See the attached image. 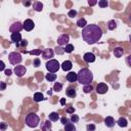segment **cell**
<instances>
[{"label": "cell", "instance_id": "cell-1", "mask_svg": "<svg viewBox=\"0 0 131 131\" xmlns=\"http://www.w3.org/2000/svg\"><path fill=\"white\" fill-rule=\"evenodd\" d=\"M102 36V30L97 25H87L82 29V38L87 44H94L100 40Z\"/></svg>", "mask_w": 131, "mask_h": 131}, {"label": "cell", "instance_id": "cell-2", "mask_svg": "<svg viewBox=\"0 0 131 131\" xmlns=\"http://www.w3.org/2000/svg\"><path fill=\"white\" fill-rule=\"evenodd\" d=\"M77 74H78V82L82 85L91 84V82L93 81V74L88 69H81Z\"/></svg>", "mask_w": 131, "mask_h": 131}, {"label": "cell", "instance_id": "cell-3", "mask_svg": "<svg viewBox=\"0 0 131 131\" xmlns=\"http://www.w3.org/2000/svg\"><path fill=\"white\" fill-rule=\"evenodd\" d=\"M26 125L30 128H36L37 126H39L40 123V118L36 113H30L26 116Z\"/></svg>", "mask_w": 131, "mask_h": 131}, {"label": "cell", "instance_id": "cell-4", "mask_svg": "<svg viewBox=\"0 0 131 131\" xmlns=\"http://www.w3.org/2000/svg\"><path fill=\"white\" fill-rule=\"evenodd\" d=\"M8 60L11 64L13 66H18L21 60H23V57H21V54L19 52H16V51H13V52H10L8 54Z\"/></svg>", "mask_w": 131, "mask_h": 131}, {"label": "cell", "instance_id": "cell-5", "mask_svg": "<svg viewBox=\"0 0 131 131\" xmlns=\"http://www.w3.org/2000/svg\"><path fill=\"white\" fill-rule=\"evenodd\" d=\"M45 67H46V69H47V71L49 73H56L59 70L60 64L56 59H50V60H48L46 62Z\"/></svg>", "mask_w": 131, "mask_h": 131}, {"label": "cell", "instance_id": "cell-6", "mask_svg": "<svg viewBox=\"0 0 131 131\" xmlns=\"http://www.w3.org/2000/svg\"><path fill=\"white\" fill-rule=\"evenodd\" d=\"M23 29H24V25H23L20 21H14L13 24L10 25V27H9V32H10L11 34H13V33H19Z\"/></svg>", "mask_w": 131, "mask_h": 131}, {"label": "cell", "instance_id": "cell-7", "mask_svg": "<svg viewBox=\"0 0 131 131\" xmlns=\"http://www.w3.org/2000/svg\"><path fill=\"white\" fill-rule=\"evenodd\" d=\"M13 73H14L17 77L21 78V77H24L25 74L27 73V69H26L24 66L18 64V66H15V67H14V69H13Z\"/></svg>", "mask_w": 131, "mask_h": 131}, {"label": "cell", "instance_id": "cell-8", "mask_svg": "<svg viewBox=\"0 0 131 131\" xmlns=\"http://www.w3.org/2000/svg\"><path fill=\"white\" fill-rule=\"evenodd\" d=\"M70 41V36L68 34H61L58 38H57V44L59 46H63V45H68Z\"/></svg>", "mask_w": 131, "mask_h": 131}, {"label": "cell", "instance_id": "cell-9", "mask_svg": "<svg viewBox=\"0 0 131 131\" xmlns=\"http://www.w3.org/2000/svg\"><path fill=\"white\" fill-rule=\"evenodd\" d=\"M41 55L44 59H49L50 60V59H52V57L54 55V51L51 48H45V49H43Z\"/></svg>", "mask_w": 131, "mask_h": 131}, {"label": "cell", "instance_id": "cell-10", "mask_svg": "<svg viewBox=\"0 0 131 131\" xmlns=\"http://www.w3.org/2000/svg\"><path fill=\"white\" fill-rule=\"evenodd\" d=\"M23 25H24V29H25L26 31H28V32L32 31V30L35 28V23H34L31 18H27V19L23 23Z\"/></svg>", "mask_w": 131, "mask_h": 131}, {"label": "cell", "instance_id": "cell-11", "mask_svg": "<svg viewBox=\"0 0 131 131\" xmlns=\"http://www.w3.org/2000/svg\"><path fill=\"white\" fill-rule=\"evenodd\" d=\"M107 90H108V86L105 83H99L96 86V92L98 94H104L107 92Z\"/></svg>", "mask_w": 131, "mask_h": 131}, {"label": "cell", "instance_id": "cell-12", "mask_svg": "<svg viewBox=\"0 0 131 131\" xmlns=\"http://www.w3.org/2000/svg\"><path fill=\"white\" fill-rule=\"evenodd\" d=\"M83 59L84 61L90 63V62H94L95 61V55L92 53V52H86L84 55H83Z\"/></svg>", "mask_w": 131, "mask_h": 131}, {"label": "cell", "instance_id": "cell-13", "mask_svg": "<svg viewBox=\"0 0 131 131\" xmlns=\"http://www.w3.org/2000/svg\"><path fill=\"white\" fill-rule=\"evenodd\" d=\"M66 78H67V80H68L69 82L74 83V82L78 81V74L75 73V72H70V73L67 74V77H66Z\"/></svg>", "mask_w": 131, "mask_h": 131}, {"label": "cell", "instance_id": "cell-14", "mask_svg": "<svg viewBox=\"0 0 131 131\" xmlns=\"http://www.w3.org/2000/svg\"><path fill=\"white\" fill-rule=\"evenodd\" d=\"M10 40H11V42H13L15 44L19 43L23 40L21 39V34L20 33H13V34H11L10 35Z\"/></svg>", "mask_w": 131, "mask_h": 131}, {"label": "cell", "instance_id": "cell-15", "mask_svg": "<svg viewBox=\"0 0 131 131\" xmlns=\"http://www.w3.org/2000/svg\"><path fill=\"white\" fill-rule=\"evenodd\" d=\"M60 67H61V69H62L64 72H68V71L72 70V68H73V63H72L71 60H64V61L61 63Z\"/></svg>", "mask_w": 131, "mask_h": 131}, {"label": "cell", "instance_id": "cell-16", "mask_svg": "<svg viewBox=\"0 0 131 131\" xmlns=\"http://www.w3.org/2000/svg\"><path fill=\"white\" fill-rule=\"evenodd\" d=\"M104 124H105V126H106L107 128H113V127L115 126V120H114V118L111 117V116L106 117V118L104 119Z\"/></svg>", "mask_w": 131, "mask_h": 131}, {"label": "cell", "instance_id": "cell-17", "mask_svg": "<svg viewBox=\"0 0 131 131\" xmlns=\"http://www.w3.org/2000/svg\"><path fill=\"white\" fill-rule=\"evenodd\" d=\"M51 127H52V125H51L49 120H46L41 124V130L42 131H49V130H51Z\"/></svg>", "mask_w": 131, "mask_h": 131}, {"label": "cell", "instance_id": "cell-18", "mask_svg": "<svg viewBox=\"0 0 131 131\" xmlns=\"http://www.w3.org/2000/svg\"><path fill=\"white\" fill-rule=\"evenodd\" d=\"M114 55H115V57H118V58H120V57H122L123 56V54H124V49L122 48V47H116L115 49H114Z\"/></svg>", "mask_w": 131, "mask_h": 131}, {"label": "cell", "instance_id": "cell-19", "mask_svg": "<svg viewBox=\"0 0 131 131\" xmlns=\"http://www.w3.org/2000/svg\"><path fill=\"white\" fill-rule=\"evenodd\" d=\"M66 94H67V96H69V97H71V98H74V97H76V95H77L76 89H75L74 87H69V88L66 90Z\"/></svg>", "mask_w": 131, "mask_h": 131}, {"label": "cell", "instance_id": "cell-20", "mask_svg": "<svg viewBox=\"0 0 131 131\" xmlns=\"http://www.w3.org/2000/svg\"><path fill=\"white\" fill-rule=\"evenodd\" d=\"M33 9L35 11H38V12L42 11V9H43V3L40 2V1H35L33 3Z\"/></svg>", "mask_w": 131, "mask_h": 131}, {"label": "cell", "instance_id": "cell-21", "mask_svg": "<svg viewBox=\"0 0 131 131\" xmlns=\"http://www.w3.org/2000/svg\"><path fill=\"white\" fill-rule=\"evenodd\" d=\"M117 124H118L120 127L125 128V127H127V125H128V121H127V119H126V118L121 117V118H119V120L117 121Z\"/></svg>", "mask_w": 131, "mask_h": 131}, {"label": "cell", "instance_id": "cell-22", "mask_svg": "<svg viewBox=\"0 0 131 131\" xmlns=\"http://www.w3.org/2000/svg\"><path fill=\"white\" fill-rule=\"evenodd\" d=\"M58 119H59V116H58V114L56 112H52L48 116V120L49 121H52V122H56Z\"/></svg>", "mask_w": 131, "mask_h": 131}, {"label": "cell", "instance_id": "cell-23", "mask_svg": "<svg viewBox=\"0 0 131 131\" xmlns=\"http://www.w3.org/2000/svg\"><path fill=\"white\" fill-rule=\"evenodd\" d=\"M45 79L48 81V82H53L56 80V74L54 73H48L45 75Z\"/></svg>", "mask_w": 131, "mask_h": 131}, {"label": "cell", "instance_id": "cell-24", "mask_svg": "<svg viewBox=\"0 0 131 131\" xmlns=\"http://www.w3.org/2000/svg\"><path fill=\"white\" fill-rule=\"evenodd\" d=\"M116 28H117V21H116L115 19H111V20L107 21V29H108L110 31H113V30H115Z\"/></svg>", "mask_w": 131, "mask_h": 131}, {"label": "cell", "instance_id": "cell-25", "mask_svg": "<svg viewBox=\"0 0 131 131\" xmlns=\"http://www.w3.org/2000/svg\"><path fill=\"white\" fill-rule=\"evenodd\" d=\"M64 131H76L75 124L72 122H69L68 124L64 125Z\"/></svg>", "mask_w": 131, "mask_h": 131}, {"label": "cell", "instance_id": "cell-26", "mask_svg": "<svg viewBox=\"0 0 131 131\" xmlns=\"http://www.w3.org/2000/svg\"><path fill=\"white\" fill-rule=\"evenodd\" d=\"M43 99H44V96H43V94H42L41 92H36V93L34 94V101L40 102V101H42Z\"/></svg>", "mask_w": 131, "mask_h": 131}, {"label": "cell", "instance_id": "cell-27", "mask_svg": "<svg viewBox=\"0 0 131 131\" xmlns=\"http://www.w3.org/2000/svg\"><path fill=\"white\" fill-rule=\"evenodd\" d=\"M77 26L79 27V28H85L86 26H87V20L85 19V18H79L78 20H77Z\"/></svg>", "mask_w": 131, "mask_h": 131}, {"label": "cell", "instance_id": "cell-28", "mask_svg": "<svg viewBox=\"0 0 131 131\" xmlns=\"http://www.w3.org/2000/svg\"><path fill=\"white\" fill-rule=\"evenodd\" d=\"M53 90L55 92H59L62 90V84L61 83H58V82H55L54 85H53Z\"/></svg>", "mask_w": 131, "mask_h": 131}, {"label": "cell", "instance_id": "cell-29", "mask_svg": "<svg viewBox=\"0 0 131 131\" xmlns=\"http://www.w3.org/2000/svg\"><path fill=\"white\" fill-rule=\"evenodd\" d=\"M93 90V86L91 84H88V85H84L83 87V91L84 93H91Z\"/></svg>", "mask_w": 131, "mask_h": 131}, {"label": "cell", "instance_id": "cell-30", "mask_svg": "<svg viewBox=\"0 0 131 131\" xmlns=\"http://www.w3.org/2000/svg\"><path fill=\"white\" fill-rule=\"evenodd\" d=\"M98 6L101 7V8L107 7L108 6V2L106 0H100V1H98Z\"/></svg>", "mask_w": 131, "mask_h": 131}, {"label": "cell", "instance_id": "cell-31", "mask_svg": "<svg viewBox=\"0 0 131 131\" xmlns=\"http://www.w3.org/2000/svg\"><path fill=\"white\" fill-rule=\"evenodd\" d=\"M63 49H64V52L71 53V52L74 50V45H73V44H68V45H67V46H66Z\"/></svg>", "mask_w": 131, "mask_h": 131}, {"label": "cell", "instance_id": "cell-32", "mask_svg": "<svg viewBox=\"0 0 131 131\" xmlns=\"http://www.w3.org/2000/svg\"><path fill=\"white\" fill-rule=\"evenodd\" d=\"M70 121H71L72 123H74V124H75V123H78V122H79V116L73 114V115L71 116V118H70Z\"/></svg>", "mask_w": 131, "mask_h": 131}, {"label": "cell", "instance_id": "cell-33", "mask_svg": "<svg viewBox=\"0 0 131 131\" xmlns=\"http://www.w3.org/2000/svg\"><path fill=\"white\" fill-rule=\"evenodd\" d=\"M95 125L94 124H87L86 125V130L87 131H95Z\"/></svg>", "mask_w": 131, "mask_h": 131}, {"label": "cell", "instance_id": "cell-34", "mask_svg": "<svg viewBox=\"0 0 131 131\" xmlns=\"http://www.w3.org/2000/svg\"><path fill=\"white\" fill-rule=\"evenodd\" d=\"M76 15H77V10H75V9H71L68 12V16H70V17H75Z\"/></svg>", "mask_w": 131, "mask_h": 131}, {"label": "cell", "instance_id": "cell-35", "mask_svg": "<svg viewBox=\"0 0 131 131\" xmlns=\"http://www.w3.org/2000/svg\"><path fill=\"white\" fill-rule=\"evenodd\" d=\"M40 64H41V61H40V59H39L38 57H36V58L34 59V61H33V66H34L35 68H38Z\"/></svg>", "mask_w": 131, "mask_h": 131}, {"label": "cell", "instance_id": "cell-36", "mask_svg": "<svg viewBox=\"0 0 131 131\" xmlns=\"http://www.w3.org/2000/svg\"><path fill=\"white\" fill-rule=\"evenodd\" d=\"M15 45H16V46H20V47H25V46L28 45V41H27V40H21L19 43L15 44Z\"/></svg>", "mask_w": 131, "mask_h": 131}, {"label": "cell", "instance_id": "cell-37", "mask_svg": "<svg viewBox=\"0 0 131 131\" xmlns=\"http://www.w3.org/2000/svg\"><path fill=\"white\" fill-rule=\"evenodd\" d=\"M29 53H30V54H34V55H39V54H41L42 52H41L40 49H36V50H32V51H30Z\"/></svg>", "mask_w": 131, "mask_h": 131}, {"label": "cell", "instance_id": "cell-38", "mask_svg": "<svg viewBox=\"0 0 131 131\" xmlns=\"http://www.w3.org/2000/svg\"><path fill=\"white\" fill-rule=\"evenodd\" d=\"M60 122H61L62 125H66V124L69 123V119L66 118V117H61V118H60Z\"/></svg>", "mask_w": 131, "mask_h": 131}, {"label": "cell", "instance_id": "cell-39", "mask_svg": "<svg viewBox=\"0 0 131 131\" xmlns=\"http://www.w3.org/2000/svg\"><path fill=\"white\" fill-rule=\"evenodd\" d=\"M55 52L58 53V54H62V53L64 52V49H62V48H60V47H56V48H55Z\"/></svg>", "mask_w": 131, "mask_h": 131}, {"label": "cell", "instance_id": "cell-40", "mask_svg": "<svg viewBox=\"0 0 131 131\" xmlns=\"http://www.w3.org/2000/svg\"><path fill=\"white\" fill-rule=\"evenodd\" d=\"M126 63L131 68V54H130V55H128V56L126 57Z\"/></svg>", "mask_w": 131, "mask_h": 131}, {"label": "cell", "instance_id": "cell-41", "mask_svg": "<svg viewBox=\"0 0 131 131\" xmlns=\"http://www.w3.org/2000/svg\"><path fill=\"white\" fill-rule=\"evenodd\" d=\"M4 73H5V75L8 76V77L12 75V71H11L10 69H6V70H4Z\"/></svg>", "mask_w": 131, "mask_h": 131}, {"label": "cell", "instance_id": "cell-42", "mask_svg": "<svg viewBox=\"0 0 131 131\" xmlns=\"http://www.w3.org/2000/svg\"><path fill=\"white\" fill-rule=\"evenodd\" d=\"M98 2L97 1H90V0H88V4H89V6H93V5H95V4H97Z\"/></svg>", "mask_w": 131, "mask_h": 131}, {"label": "cell", "instance_id": "cell-43", "mask_svg": "<svg viewBox=\"0 0 131 131\" xmlns=\"http://www.w3.org/2000/svg\"><path fill=\"white\" fill-rule=\"evenodd\" d=\"M6 127H7L6 123H1V130H2V131H4V130L6 129Z\"/></svg>", "mask_w": 131, "mask_h": 131}, {"label": "cell", "instance_id": "cell-44", "mask_svg": "<svg viewBox=\"0 0 131 131\" xmlns=\"http://www.w3.org/2000/svg\"><path fill=\"white\" fill-rule=\"evenodd\" d=\"M1 67H0V71H3L4 70V68H5V64H4V61L3 60H1Z\"/></svg>", "mask_w": 131, "mask_h": 131}, {"label": "cell", "instance_id": "cell-45", "mask_svg": "<svg viewBox=\"0 0 131 131\" xmlns=\"http://www.w3.org/2000/svg\"><path fill=\"white\" fill-rule=\"evenodd\" d=\"M74 112H75V108H74V107H69V108L67 110V113H73V114H74Z\"/></svg>", "mask_w": 131, "mask_h": 131}, {"label": "cell", "instance_id": "cell-46", "mask_svg": "<svg viewBox=\"0 0 131 131\" xmlns=\"http://www.w3.org/2000/svg\"><path fill=\"white\" fill-rule=\"evenodd\" d=\"M6 88V84L4 82H1V90H5Z\"/></svg>", "mask_w": 131, "mask_h": 131}, {"label": "cell", "instance_id": "cell-47", "mask_svg": "<svg viewBox=\"0 0 131 131\" xmlns=\"http://www.w3.org/2000/svg\"><path fill=\"white\" fill-rule=\"evenodd\" d=\"M60 103H61V104H64V103H66V99H64V98H61V99H60Z\"/></svg>", "mask_w": 131, "mask_h": 131}, {"label": "cell", "instance_id": "cell-48", "mask_svg": "<svg viewBox=\"0 0 131 131\" xmlns=\"http://www.w3.org/2000/svg\"><path fill=\"white\" fill-rule=\"evenodd\" d=\"M24 4H25L26 6H29V5L31 4V2H26V3H24Z\"/></svg>", "mask_w": 131, "mask_h": 131}, {"label": "cell", "instance_id": "cell-49", "mask_svg": "<svg viewBox=\"0 0 131 131\" xmlns=\"http://www.w3.org/2000/svg\"><path fill=\"white\" fill-rule=\"evenodd\" d=\"M129 40H130V42H131V35L129 36Z\"/></svg>", "mask_w": 131, "mask_h": 131}, {"label": "cell", "instance_id": "cell-50", "mask_svg": "<svg viewBox=\"0 0 131 131\" xmlns=\"http://www.w3.org/2000/svg\"><path fill=\"white\" fill-rule=\"evenodd\" d=\"M129 18H130V20H131V14H130V15H129Z\"/></svg>", "mask_w": 131, "mask_h": 131}, {"label": "cell", "instance_id": "cell-51", "mask_svg": "<svg viewBox=\"0 0 131 131\" xmlns=\"http://www.w3.org/2000/svg\"><path fill=\"white\" fill-rule=\"evenodd\" d=\"M40 131H42V130H40Z\"/></svg>", "mask_w": 131, "mask_h": 131}, {"label": "cell", "instance_id": "cell-52", "mask_svg": "<svg viewBox=\"0 0 131 131\" xmlns=\"http://www.w3.org/2000/svg\"><path fill=\"white\" fill-rule=\"evenodd\" d=\"M130 51H131V49H130Z\"/></svg>", "mask_w": 131, "mask_h": 131}]
</instances>
